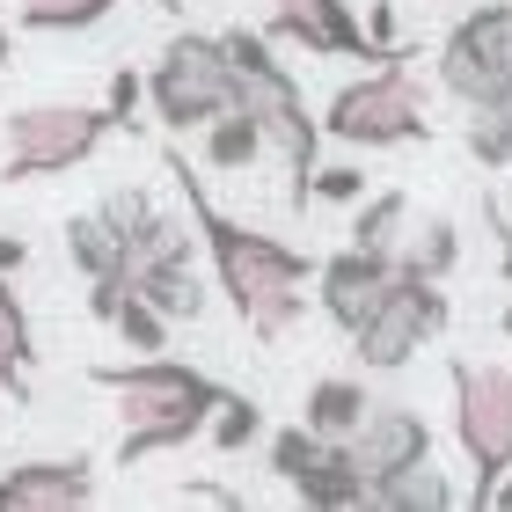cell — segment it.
Masks as SVG:
<instances>
[{
  "instance_id": "11",
  "label": "cell",
  "mask_w": 512,
  "mask_h": 512,
  "mask_svg": "<svg viewBox=\"0 0 512 512\" xmlns=\"http://www.w3.org/2000/svg\"><path fill=\"white\" fill-rule=\"evenodd\" d=\"M395 271H403L395 256H381V249H359V242H344L337 256H322V271H315V286H322V293H315V300H322V315H330L337 330L352 337L359 322L381 308V293L395 286Z\"/></svg>"
},
{
  "instance_id": "14",
  "label": "cell",
  "mask_w": 512,
  "mask_h": 512,
  "mask_svg": "<svg viewBox=\"0 0 512 512\" xmlns=\"http://www.w3.org/2000/svg\"><path fill=\"white\" fill-rule=\"evenodd\" d=\"M293 491H300V505H330V512H344V505H374V476L359 469V454H352V439H330L308 469L293 476Z\"/></svg>"
},
{
  "instance_id": "30",
  "label": "cell",
  "mask_w": 512,
  "mask_h": 512,
  "mask_svg": "<svg viewBox=\"0 0 512 512\" xmlns=\"http://www.w3.org/2000/svg\"><path fill=\"white\" fill-rule=\"evenodd\" d=\"M22 264H30V242H22V235H0V271H22Z\"/></svg>"
},
{
  "instance_id": "27",
  "label": "cell",
  "mask_w": 512,
  "mask_h": 512,
  "mask_svg": "<svg viewBox=\"0 0 512 512\" xmlns=\"http://www.w3.org/2000/svg\"><path fill=\"white\" fill-rule=\"evenodd\" d=\"M315 198H330V205L366 198V169H352V161H322V169H315Z\"/></svg>"
},
{
  "instance_id": "32",
  "label": "cell",
  "mask_w": 512,
  "mask_h": 512,
  "mask_svg": "<svg viewBox=\"0 0 512 512\" xmlns=\"http://www.w3.org/2000/svg\"><path fill=\"white\" fill-rule=\"evenodd\" d=\"M8 52H15V37H8V22H0V66H8Z\"/></svg>"
},
{
  "instance_id": "17",
  "label": "cell",
  "mask_w": 512,
  "mask_h": 512,
  "mask_svg": "<svg viewBox=\"0 0 512 512\" xmlns=\"http://www.w3.org/2000/svg\"><path fill=\"white\" fill-rule=\"evenodd\" d=\"M30 366H37V344H30V315H22V300H15V271H0V388L15 395H30Z\"/></svg>"
},
{
  "instance_id": "25",
  "label": "cell",
  "mask_w": 512,
  "mask_h": 512,
  "mask_svg": "<svg viewBox=\"0 0 512 512\" xmlns=\"http://www.w3.org/2000/svg\"><path fill=\"white\" fill-rule=\"evenodd\" d=\"M256 432H264V410H256L249 395H235V388H227V403L213 410V425H205V439H213L220 454H242Z\"/></svg>"
},
{
  "instance_id": "12",
  "label": "cell",
  "mask_w": 512,
  "mask_h": 512,
  "mask_svg": "<svg viewBox=\"0 0 512 512\" xmlns=\"http://www.w3.org/2000/svg\"><path fill=\"white\" fill-rule=\"evenodd\" d=\"M96 498V469L74 461H15L0 469V512H74Z\"/></svg>"
},
{
  "instance_id": "31",
  "label": "cell",
  "mask_w": 512,
  "mask_h": 512,
  "mask_svg": "<svg viewBox=\"0 0 512 512\" xmlns=\"http://www.w3.org/2000/svg\"><path fill=\"white\" fill-rule=\"evenodd\" d=\"M491 505H505V512H512V469L498 476V491H491Z\"/></svg>"
},
{
  "instance_id": "22",
  "label": "cell",
  "mask_w": 512,
  "mask_h": 512,
  "mask_svg": "<svg viewBox=\"0 0 512 512\" xmlns=\"http://www.w3.org/2000/svg\"><path fill=\"white\" fill-rule=\"evenodd\" d=\"M395 264L417 271V278H447V271L461 264V235H454V220H425V227H410Z\"/></svg>"
},
{
  "instance_id": "9",
  "label": "cell",
  "mask_w": 512,
  "mask_h": 512,
  "mask_svg": "<svg viewBox=\"0 0 512 512\" xmlns=\"http://www.w3.org/2000/svg\"><path fill=\"white\" fill-rule=\"evenodd\" d=\"M447 322H454V308H447V293H439V278L395 271V286L381 293V308L352 330V359L366 366V374H395V366H410Z\"/></svg>"
},
{
  "instance_id": "24",
  "label": "cell",
  "mask_w": 512,
  "mask_h": 512,
  "mask_svg": "<svg viewBox=\"0 0 512 512\" xmlns=\"http://www.w3.org/2000/svg\"><path fill=\"white\" fill-rule=\"evenodd\" d=\"M110 330H118V337L132 344V352H161V344H169V315H161L139 286H125L118 315H110Z\"/></svg>"
},
{
  "instance_id": "33",
  "label": "cell",
  "mask_w": 512,
  "mask_h": 512,
  "mask_svg": "<svg viewBox=\"0 0 512 512\" xmlns=\"http://www.w3.org/2000/svg\"><path fill=\"white\" fill-rule=\"evenodd\" d=\"M498 330H505V337H512V300H505V315H498Z\"/></svg>"
},
{
  "instance_id": "4",
  "label": "cell",
  "mask_w": 512,
  "mask_h": 512,
  "mask_svg": "<svg viewBox=\"0 0 512 512\" xmlns=\"http://www.w3.org/2000/svg\"><path fill=\"white\" fill-rule=\"evenodd\" d=\"M322 132L344 139V147H417V139H432L425 96H417L403 52L374 59V74L344 81L337 96L322 103Z\"/></svg>"
},
{
  "instance_id": "1",
  "label": "cell",
  "mask_w": 512,
  "mask_h": 512,
  "mask_svg": "<svg viewBox=\"0 0 512 512\" xmlns=\"http://www.w3.org/2000/svg\"><path fill=\"white\" fill-rule=\"evenodd\" d=\"M169 176L183 183V198H191V227L205 235V256H213V278H220L227 308L249 322V337L278 344L300 315H308V278L322 264L300 256L293 242H278V235H256V227L227 220L220 205L205 198V183L191 176V161H183L176 147H169Z\"/></svg>"
},
{
  "instance_id": "15",
  "label": "cell",
  "mask_w": 512,
  "mask_h": 512,
  "mask_svg": "<svg viewBox=\"0 0 512 512\" xmlns=\"http://www.w3.org/2000/svg\"><path fill=\"white\" fill-rule=\"evenodd\" d=\"M66 256H74V271L96 286V278H125L132 271V249H125V227L103 213H81V220H66Z\"/></svg>"
},
{
  "instance_id": "7",
  "label": "cell",
  "mask_w": 512,
  "mask_h": 512,
  "mask_svg": "<svg viewBox=\"0 0 512 512\" xmlns=\"http://www.w3.org/2000/svg\"><path fill=\"white\" fill-rule=\"evenodd\" d=\"M454 439L476 469V491L469 505H491L498 476L512 469V366H476V359H454Z\"/></svg>"
},
{
  "instance_id": "19",
  "label": "cell",
  "mask_w": 512,
  "mask_h": 512,
  "mask_svg": "<svg viewBox=\"0 0 512 512\" xmlns=\"http://www.w3.org/2000/svg\"><path fill=\"white\" fill-rule=\"evenodd\" d=\"M374 505L381 512H447L454 505V483L432 469V461H410V469H395L374 483Z\"/></svg>"
},
{
  "instance_id": "21",
  "label": "cell",
  "mask_w": 512,
  "mask_h": 512,
  "mask_svg": "<svg viewBox=\"0 0 512 512\" xmlns=\"http://www.w3.org/2000/svg\"><path fill=\"white\" fill-rule=\"evenodd\" d=\"M403 235H410V198H403V191H381V198L359 205V220H352V242H359V249L403 256Z\"/></svg>"
},
{
  "instance_id": "20",
  "label": "cell",
  "mask_w": 512,
  "mask_h": 512,
  "mask_svg": "<svg viewBox=\"0 0 512 512\" xmlns=\"http://www.w3.org/2000/svg\"><path fill=\"white\" fill-rule=\"evenodd\" d=\"M132 286L147 293L169 322H198V315H205V286H198L191 256H183V264H147V271H132Z\"/></svg>"
},
{
  "instance_id": "6",
  "label": "cell",
  "mask_w": 512,
  "mask_h": 512,
  "mask_svg": "<svg viewBox=\"0 0 512 512\" xmlns=\"http://www.w3.org/2000/svg\"><path fill=\"white\" fill-rule=\"evenodd\" d=\"M125 118L118 110H96V103H30L8 118V147H0V169L8 183H30V176H59V169H81L88 154L103 147Z\"/></svg>"
},
{
  "instance_id": "26",
  "label": "cell",
  "mask_w": 512,
  "mask_h": 512,
  "mask_svg": "<svg viewBox=\"0 0 512 512\" xmlns=\"http://www.w3.org/2000/svg\"><path fill=\"white\" fill-rule=\"evenodd\" d=\"M322 447H330V439H322L308 417H300V425H286V432H271V476H286V483H293V476L308 469Z\"/></svg>"
},
{
  "instance_id": "3",
  "label": "cell",
  "mask_w": 512,
  "mask_h": 512,
  "mask_svg": "<svg viewBox=\"0 0 512 512\" xmlns=\"http://www.w3.org/2000/svg\"><path fill=\"white\" fill-rule=\"evenodd\" d=\"M220 37H227V59H235V103L264 125L271 147L286 154L293 213H308V205H315V169H322V139H330V132H322V118L308 110L300 81L271 59V30H220Z\"/></svg>"
},
{
  "instance_id": "23",
  "label": "cell",
  "mask_w": 512,
  "mask_h": 512,
  "mask_svg": "<svg viewBox=\"0 0 512 512\" xmlns=\"http://www.w3.org/2000/svg\"><path fill=\"white\" fill-rule=\"evenodd\" d=\"M118 0H15L22 30H96Z\"/></svg>"
},
{
  "instance_id": "18",
  "label": "cell",
  "mask_w": 512,
  "mask_h": 512,
  "mask_svg": "<svg viewBox=\"0 0 512 512\" xmlns=\"http://www.w3.org/2000/svg\"><path fill=\"white\" fill-rule=\"evenodd\" d=\"M198 139H205V169H220V176H242L249 161L271 147V139H264V125H256L242 103H235V110H220V118L205 125Z\"/></svg>"
},
{
  "instance_id": "5",
  "label": "cell",
  "mask_w": 512,
  "mask_h": 512,
  "mask_svg": "<svg viewBox=\"0 0 512 512\" xmlns=\"http://www.w3.org/2000/svg\"><path fill=\"white\" fill-rule=\"evenodd\" d=\"M147 103L169 132H205L220 110H235V59H227V37L205 30H176L169 52L154 59L147 74Z\"/></svg>"
},
{
  "instance_id": "34",
  "label": "cell",
  "mask_w": 512,
  "mask_h": 512,
  "mask_svg": "<svg viewBox=\"0 0 512 512\" xmlns=\"http://www.w3.org/2000/svg\"><path fill=\"white\" fill-rule=\"evenodd\" d=\"M161 8H176V0H161Z\"/></svg>"
},
{
  "instance_id": "29",
  "label": "cell",
  "mask_w": 512,
  "mask_h": 512,
  "mask_svg": "<svg viewBox=\"0 0 512 512\" xmlns=\"http://www.w3.org/2000/svg\"><path fill=\"white\" fill-rule=\"evenodd\" d=\"M366 37H374L381 52H395V8H388V0H374V8H366Z\"/></svg>"
},
{
  "instance_id": "10",
  "label": "cell",
  "mask_w": 512,
  "mask_h": 512,
  "mask_svg": "<svg viewBox=\"0 0 512 512\" xmlns=\"http://www.w3.org/2000/svg\"><path fill=\"white\" fill-rule=\"evenodd\" d=\"M264 30L300 44L308 59H388L381 44L366 37V22L352 15V0H271Z\"/></svg>"
},
{
  "instance_id": "8",
  "label": "cell",
  "mask_w": 512,
  "mask_h": 512,
  "mask_svg": "<svg viewBox=\"0 0 512 512\" xmlns=\"http://www.w3.org/2000/svg\"><path fill=\"white\" fill-rule=\"evenodd\" d=\"M439 88L469 110H505L512 103V8H469L439 37Z\"/></svg>"
},
{
  "instance_id": "28",
  "label": "cell",
  "mask_w": 512,
  "mask_h": 512,
  "mask_svg": "<svg viewBox=\"0 0 512 512\" xmlns=\"http://www.w3.org/2000/svg\"><path fill=\"white\" fill-rule=\"evenodd\" d=\"M139 96H147V81H139V74H110V110H118L125 125H132V110H139Z\"/></svg>"
},
{
  "instance_id": "13",
  "label": "cell",
  "mask_w": 512,
  "mask_h": 512,
  "mask_svg": "<svg viewBox=\"0 0 512 512\" xmlns=\"http://www.w3.org/2000/svg\"><path fill=\"white\" fill-rule=\"evenodd\" d=\"M352 454H359V469L381 483L395 469H410V461H432V425L410 403H374L366 425L352 432Z\"/></svg>"
},
{
  "instance_id": "16",
  "label": "cell",
  "mask_w": 512,
  "mask_h": 512,
  "mask_svg": "<svg viewBox=\"0 0 512 512\" xmlns=\"http://www.w3.org/2000/svg\"><path fill=\"white\" fill-rule=\"evenodd\" d=\"M366 410H374V395H366L359 374H322V381L308 388V403H300V417H308L322 439H352V432L366 425Z\"/></svg>"
},
{
  "instance_id": "2",
  "label": "cell",
  "mask_w": 512,
  "mask_h": 512,
  "mask_svg": "<svg viewBox=\"0 0 512 512\" xmlns=\"http://www.w3.org/2000/svg\"><path fill=\"white\" fill-rule=\"evenodd\" d=\"M96 381L118 395V417H125V432H118V461L132 469V461H147V454H176V447H191V439L213 425V410L227 403V388L213 374H198V366H183V359H132V366H96Z\"/></svg>"
}]
</instances>
